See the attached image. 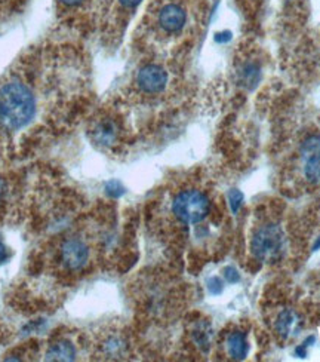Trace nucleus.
Masks as SVG:
<instances>
[{
	"label": "nucleus",
	"instance_id": "9d476101",
	"mask_svg": "<svg viewBox=\"0 0 320 362\" xmlns=\"http://www.w3.org/2000/svg\"><path fill=\"white\" fill-rule=\"evenodd\" d=\"M76 358V348L74 344L69 340H57L52 343L47 355H45V359L48 361H73Z\"/></svg>",
	"mask_w": 320,
	"mask_h": 362
},
{
	"label": "nucleus",
	"instance_id": "aec40b11",
	"mask_svg": "<svg viewBox=\"0 0 320 362\" xmlns=\"http://www.w3.org/2000/svg\"><path fill=\"white\" fill-rule=\"evenodd\" d=\"M141 2H143V0H119V4L124 8H128V9L136 8Z\"/></svg>",
	"mask_w": 320,
	"mask_h": 362
},
{
	"label": "nucleus",
	"instance_id": "f8f14e48",
	"mask_svg": "<svg viewBox=\"0 0 320 362\" xmlns=\"http://www.w3.org/2000/svg\"><path fill=\"white\" fill-rule=\"evenodd\" d=\"M297 324H298V318L291 309H285L283 312H280L276 321V329L279 336H282L283 339L291 336L297 329Z\"/></svg>",
	"mask_w": 320,
	"mask_h": 362
},
{
	"label": "nucleus",
	"instance_id": "1a4fd4ad",
	"mask_svg": "<svg viewBox=\"0 0 320 362\" xmlns=\"http://www.w3.org/2000/svg\"><path fill=\"white\" fill-rule=\"evenodd\" d=\"M227 352L233 359L242 361L245 359L249 354V343L242 331H233L227 337Z\"/></svg>",
	"mask_w": 320,
	"mask_h": 362
},
{
	"label": "nucleus",
	"instance_id": "b1692460",
	"mask_svg": "<svg viewBox=\"0 0 320 362\" xmlns=\"http://www.w3.org/2000/svg\"><path fill=\"white\" fill-rule=\"evenodd\" d=\"M317 250H320V236L316 239V243L313 245V251H317Z\"/></svg>",
	"mask_w": 320,
	"mask_h": 362
},
{
	"label": "nucleus",
	"instance_id": "412c9836",
	"mask_svg": "<svg viewBox=\"0 0 320 362\" xmlns=\"http://www.w3.org/2000/svg\"><path fill=\"white\" fill-rule=\"evenodd\" d=\"M9 259V251H8V248L0 243V266H2L4 263H6V260Z\"/></svg>",
	"mask_w": 320,
	"mask_h": 362
},
{
	"label": "nucleus",
	"instance_id": "0eeeda50",
	"mask_svg": "<svg viewBox=\"0 0 320 362\" xmlns=\"http://www.w3.org/2000/svg\"><path fill=\"white\" fill-rule=\"evenodd\" d=\"M158 24L166 33H178L187 24V12L178 4H166L158 12Z\"/></svg>",
	"mask_w": 320,
	"mask_h": 362
},
{
	"label": "nucleus",
	"instance_id": "4468645a",
	"mask_svg": "<svg viewBox=\"0 0 320 362\" xmlns=\"http://www.w3.org/2000/svg\"><path fill=\"white\" fill-rule=\"evenodd\" d=\"M126 344L120 337H110L102 343V352L110 358H119L125 354Z\"/></svg>",
	"mask_w": 320,
	"mask_h": 362
},
{
	"label": "nucleus",
	"instance_id": "423d86ee",
	"mask_svg": "<svg viewBox=\"0 0 320 362\" xmlns=\"http://www.w3.org/2000/svg\"><path fill=\"white\" fill-rule=\"evenodd\" d=\"M167 73L158 64H147L136 74V85L146 94H159L167 85Z\"/></svg>",
	"mask_w": 320,
	"mask_h": 362
},
{
	"label": "nucleus",
	"instance_id": "a211bd4d",
	"mask_svg": "<svg viewBox=\"0 0 320 362\" xmlns=\"http://www.w3.org/2000/svg\"><path fill=\"white\" fill-rule=\"evenodd\" d=\"M208 290L212 296H218L224 290V284L218 276H212L211 279H208Z\"/></svg>",
	"mask_w": 320,
	"mask_h": 362
},
{
	"label": "nucleus",
	"instance_id": "4be33fe9",
	"mask_svg": "<svg viewBox=\"0 0 320 362\" xmlns=\"http://www.w3.org/2000/svg\"><path fill=\"white\" fill-rule=\"evenodd\" d=\"M58 2L66 8H76V6H79L81 4H83V0H58Z\"/></svg>",
	"mask_w": 320,
	"mask_h": 362
},
{
	"label": "nucleus",
	"instance_id": "dca6fc26",
	"mask_svg": "<svg viewBox=\"0 0 320 362\" xmlns=\"http://www.w3.org/2000/svg\"><path fill=\"white\" fill-rule=\"evenodd\" d=\"M314 343H316V337H314V336L307 337L301 344L297 346V348H295V355H297L298 358H306L307 354H309V352H307L309 348H310V346H313Z\"/></svg>",
	"mask_w": 320,
	"mask_h": 362
},
{
	"label": "nucleus",
	"instance_id": "39448f33",
	"mask_svg": "<svg viewBox=\"0 0 320 362\" xmlns=\"http://www.w3.org/2000/svg\"><path fill=\"white\" fill-rule=\"evenodd\" d=\"M300 152L304 160V175L310 183H320V135H309L301 143Z\"/></svg>",
	"mask_w": 320,
	"mask_h": 362
},
{
	"label": "nucleus",
	"instance_id": "6ab92c4d",
	"mask_svg": "<svg viewBox=\"0 0 320 362\" xmlns=\"http://www.w3.org/2000/svg\"><path fill=\"white\" fill-rule=\"evenodd\" d=\"M224 278L228 284H237L240 281V275L239 272L233 267V266H227L224 269Z\"/></svg>",
	"mask_w": 320,
	"mask_h": 362
},
{
	"label": "nucleus",
	"instance_id": "20e7f679",
	"mask_svg": "<svg viewBox=\"0 0 320 362\" xmlns=\"http://www.w3.org/2000/svg\"><path fill=\"white\" fill-rule=\"evenodd\" d=\"M59 264L69 272L82 270L89 260V247L81 238H67L58 251Z\"/></svg>",
	"mask_w": 320,
	"mask_h": 362
},
{
	"label": "nucleus",
	"instance_id": "5701e85b",
	"mask_svg": "<svg viewBox=\"0 0 320 362\" xmlns=\"http://www.w3.org/2000/svg\"><path fill=\"white\" fill-rule=\"evenodd\" d=\"M232 39V33L230 32H224V33H218L215 36V40L220 42V43H224V42H228Z\"/></svg>",
	"mask_w": 320,
	"mask_h": 362
},
{
	"label": "nucleus",
	"instance_id": "f3484780",
	"mask_svg": "<svg viewBox=\"0 0 320 362\" xmlns=\"http://www.w3.org/2000/svg\"><path fill=\"white\" fill-rule=\"evenodd\" d=\"M105 192H107V194L112 196V198H119V196H122V194L125 193V189H124V186L119 183V181L113 180V181H110L109 185L105 186Z\"/></svg>",
	"mask_w": 320,
	"mask_h": 362
},
{
	"label": "nucleus",
	"instance_id": "9b49d317",
	"mask_svg": "<svg viewBox=\"0 0 320 362\" xmlns=\"http://www.w3.org/2000/svg\"><path fill=\"white\" fill-rule=\"evenodd\" d=\"M240 85L247 89H254L261 81V67L256 63L243 64L239 70Z\"/></svg>",
	"mask_w": 320,
	"mask_h": 362
},
{
	"label": "nucleus",
	"instance_id": "ddd939ff",
	"mask_svg": "<svg viewBox=\"0 0 320 362\" xmlns=\"http://www.w3.org/2000/svg\"><path fill=\"white\" fill-rule=\"evenodd\" d=\"M193 340L197 344V348L203 352H208L211 349V343H212V328L206 322L197 324L193 329Z\"/></svg>",
	"mask_w": 320,
	"mask_h": 362
},
{
	"label": "nucleus",
	"instance_id": "2eb2a0df",
	"mask_svg": "<svg viewBox=\"0 0 320 362\" xmlns=\"http://www.w3.org/2000/svg\"><path fill=\"white\" fill-rule=\"evenodd\" d=\"M227 199H228V205H230V208H232V213L237 214L239 209L243 205V199H245V198H243V193L240 190L232 189L230 192L227 193Z\"/></svg>",
	"mask_w": 320,
	"mask_h": 362
},
{
	"label": "nucleus",
	"instance_id": "f257e3e1",
	"mask_svg": "<svg viewBox=\"0 0 320 362\" xmlns=\"http://www.w3.org/2000/svg\"><path fill=\"white\" fill-rule=\"evenodd\" d=\"M37 112V97L28 83L12 79L0 86V129L15 132L25 128Z\"/></svg>",
	"mask_w": 320,
	"mask_h": 362
},
{
	"label": "nucleus",
	"instance_id": "6e6552de",
	"mask_svg": "<svg viewBox=\"0 0 320 362\" xmlns=\"http://www.w3.org/2000/svg\"><path fill=\"white\" fill-rule=\"evenodd\" d=\"M119 127L110 117L100 119L93 128V140L101 147H113L119 140Z\"/></svg>",
	"mask_w": 320,
	"mask_h": 362
},
{
	"label": "nucleus",
	"instance_id": "7ed1b4c3",
	"mask_svg": "<svg viewBox=\"0 0 320 362\" xmlns=\"http://www.w3.org/2000/svg\"><path fill=\"white\" fill-rule=\"evenodd\" d=\"M174 216L186 224H196L203 221L211 213V201L199 190H182L172 201Z\"/></svg>",
	"mask_w": 320,
	"mask_h": 362
},
{
	"label": "nucleus",
	"instance_id": "f03ea898",
	"mask_svg": "<svg viewBox=\"0 0 320 362\" xmlns=\"http://www.w3.org/2000/svg\"><path fill=\"white\" fill-rule=\"evenodd\" d=\"M286 250V238L280 226L266 224L258 229L251 240V251L254 257L264 263L279 262Z\"/></svg>",
	"mask_w": 320,
	"mask_h": 362
}]
</instances>
